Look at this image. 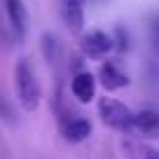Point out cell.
Returning <instances> with one entry per match:
<instances>
[{"label":"cell","mask_w":159,"mask_h":159,"mask_svg":"<svg viewBox=\"0 0 159 159\" xmlns=\"http://www.w3.org/2000/svg\"><path fill=\"white\" fill-rule=\"evenodd\" d=\"M14 84H16V96H19L21 108L28 110V112H33V110L40 105V84H38L35 73H33V68L28 66V61H26V59L16 61Z\"/></svg>","instance_id":"cell-1"},{"label":"cell","mask_w":159,"mask_h":159,"mask_svg":"<svg viewBox=\"0 0 159 159\" xmlns=\"http://www.w3.org/2000/svg\"><path fill=\"white\" fill-rule=\"evenodd\" d=\"M98 115L103 119V124L112 126L119 131H134V112L126 108L124 103H119L115 98H101L98 101Z\"/></svg>","instance_id":"cell-2"},{"label":"cell","mask_w":159,"mask_h":159,"mask_svg":"<svg viewBox=\"0 0 159 159\" xmlns=\"http://www.w3.org/2000/svg\"><path fill=\"white\" fill-rule=\"evenodd\" d=\"M80 47H82L84 56H89V59H103L115 45H112V38L108 33H103V30H89V33L82 35Z\"/></svg>","instance_id":"cell-3"},{"label":"cell","mask_w":159,"mask_h":159,"mask_svg":"<svg viewBox=\"0 0 159 159\" xmlns=\"http://www.w3.org/2000/svg\"><path fill=\"white\" fill-rule=\"evenodd\" d=\"M134 131H138L145 138H159V112L143 110L134 115Z\"/></svg>","instance_id":"cell-4"},{"label":"cell","mask_w":159,"mask_h":159,"mask_svg":"<svg viewBox=\"0 0 159 159\" xmlns=\"http://www.w3.org/2000/svg\"><path fill=\"white\" fill-rule=\"evenodd\" d=\"M70 89H73V96L80 101V103H89L96 94V80L91 73H77L70 82Z\"/></svg>","instance_id":"cell-5"},{"label":"cell","mask_w":159,"mask_h":159,"mask_svg":"<svg viewBox=\"0 0 159 159\" xmlns=\"http://www.w3.org/2000/svg\"><path fill=\"white\" fill-rule=\"evenodd\" d=\"M5 10H7V16H10V24L14 28V33L19 38H24L26 24H28V14H26L24 2L21 0H5Z\"/></svg>","instance_id":"cell-6"},{"label":"cell","mask_w":159,"mask_h":159,"mask_svg":"<svg viewBox=\"0 0 159 159\" xmlns=\"http://www.w3.org/2000/svg\"><path fill=\"white\" fill-rule=\"evenodd\" d=\"M98 77H101V84L105 87L108 91H115V89H122V87L129 84V77L124 73H119L112 63H103L98 70Z\"/></svg>","instance_id":"cell-7"},{"label":"cell","mask_w":159,"mask_h":159,"mask_svg":"<svg viewBox=\"0 0 159 159\" xmlns=\"http://www.w3.org/2000/svg\"><path fill=\"white\" fill-rule=\"evenodd\" d=\"M61 10V19L68 26L73 33H80L82 30V24H84V10L82 5H75V2H66V5H59Z\"/></svg>","instance_id":"cell-8"},{"label":"cell","mask_w":159,"mask_h":159,"mask_svg":"<svg viewBox=\"0 0 159 159\" xmlns=\"http://www.w3.org/2000/svg\"><path fill=\"white\" fill-rule=\"evenodd\" d=\"M122 152L126 159H159V150L140 143V140H122Z\"/></svg>","instance_id":"cell-9"},{"label":"cell","mask_w":159,"mask_h":159,"mask_svg":"<svg viewBox=\"0 0 159 159\" xmlns=\"http://www.w3.org/2000/svg\"><path fill=\"white\" fill-rule=\"evenodd\" d=\"M63 134H66V140H68V143H82L84 138H89L91 124L87 119H82V117H75V119H70L68 124H66Z\"/></svg>","instance_id":"cell-10"},{"label":"cell","mask_w":159,"mask_h":159,"mask_svg":"<svg viewBox=\"0 0 159 159\" xmlns=\"http://www.w3.org/2000/svg\"><path fill=\"white\" fill-rule=\"evenodd\" d=\"M42 54H45V59L49 63H56L61 59V45L56 40V35H52V33L42 35Z\"/></svg>","instance_id":"cell-11"},{"label":"cell","mask_w":159,"mask_h":159,"mask_svg":"<svg viewBox=\"0 0 159 159\" xmlns=\"http://www.w3.org/2000/svg\"><path fill=\"white\" fill-rule=\"evenodd\" d=\"M150 40H152L154 52H159V14L152 16V21H150Z\"/></svg>","instance_id":"cell-12"},{"label":"cell","mask_w":159,"mask_h":159,"mask_svg":"<svg viewBox=\"0 0 159 159\" xmlns=\"http://www.w3.org/2000/svg\"><path fill=\"white\" fill-rule=\"evenodd\" d=\"M66 2H75V5H84V0H59V5H66Z\"/></svg>","instance_id":"cell-13"}]
</instances>
